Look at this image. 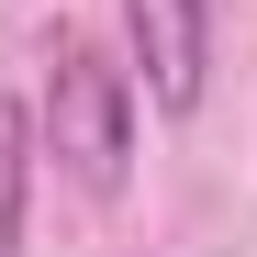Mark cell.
Here are the masks:
<instances>
[{"mask_svg":"<svg viewBox=\"0 0 257 257\" xmlns=\"http://www.w3.org/2000/svg\"><path fill=\"white\" fill-rule=\"evenodd\" d=\"M135 67L101 56L90 34H56V78H45V135H56V168L90 201H123L135 179Z\"/></svg>","mask_w":257,"mask_h":257,"instance_id":"1","label":"cell"},{"mask_svg":"<svg viewBox=\"0 0 257 257\" xmlns=\"http://www.w3.org/2000/svg\"><path fill=\"white\" fill-rule=\"evenodd\" d=\"M123 45H135V90L157 112H201V90H212V0H123Z\"/></svg>","mask_w":257,"mask_h":257,"instance_id":"2","label":"cell"},{"mask_svg":"<svg viewBox=\"0 0 257 257\" xmlns=\"http://www.w3.org/2000/svg\"><path fill=\"white\" fill-rule=\"evenodd\" d=\"M23 201H34V112L0 90V257H23Z\"/></svg>","mask_w":257,"mask_h":257,"instance_id":"3","label":"cell"}]
</instances>
